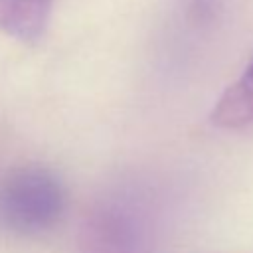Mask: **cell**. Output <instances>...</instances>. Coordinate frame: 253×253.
I'll list each match as a JSON object with an SVG mask.
<instances>
[{
	"label": "cell",
	"mask_w": 253,
	"mask_h": 253,
	"mask_svg": "<svg viewBox=\"0 0 253 253\" xmlns=\"http://www.w3.org/2000/svg\"><path fill=\"white\" fill-rule=\"evenodd\" d=\"M79 253H154L156 215L144 194L115 190L93 204L79 239Z\"/></svg>",
	"instance_id": "obj_1"
},
{
	"label": "cell",
	"mask_w": 253,
	"mask_h": 253,
	"mask_svg": "<svg viewBox=\"0 0 253 253\" xmlns=\"http://www.w3.org/2000/svg\"><path fill=\"white\" fill-rule=\"evenodd\" d=\"M65 211L59 178L42 166H22L0 182V229L38 235L51 229Z\"/></svg>",
	"instance_id": "obj_2"
},
{
	"label": "cell",
	"mask_w": 253,
	"mask_h": 253,
	"mask_svg": "<svg viewBox=\"0 0 253 253\" xmlns=\"http://www.w3.org/2000/svg\"><path fill=\"white\" fill-rule=\"evenodd\" d=\"M210 119L219 128H243L253 125V61L221 93Z\"/></svg>",
	"instance_id": "obj_3"
},
{
	"label": "cell",
	"mask_w": 253,
	"mask_h": 253,
	"mask_svg": "<svg viewBox=\"0 0 253 253\" xmlns=\"http://www.w3.org/2000/svg\"><path fill=\"white\" fill-rule=\"evenodd\" d=\"M53 0H0V30L22 42L38 40L47 24Z\"/></svg>",
	"instance_id": "obj_4"
}]
</instances>
